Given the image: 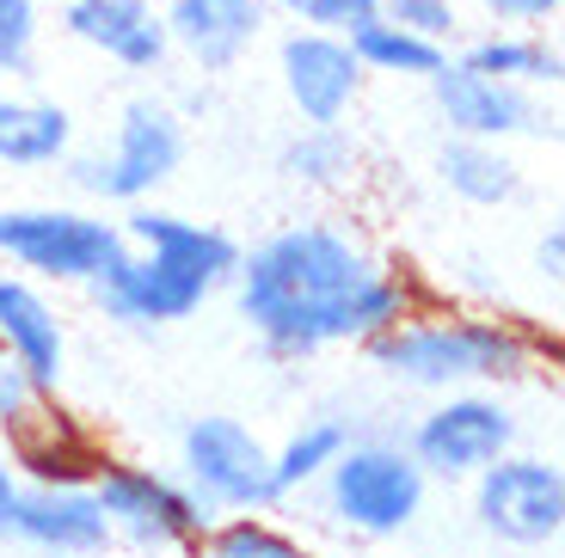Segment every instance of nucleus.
I'll return each instance as SVG.
<instances>
[{
  "label": "nucleus",
  "instance_id": "6e6552de",
  "mask_svg": "<svg viewBox=\"0 0 565 558\" xmlns=\"http://www.w3.org/2000/svg\"><path fill=\"white\" fill-rule=\"evenodd\" d=\"M523 442V418L510 411V399L498 387H461V393H437L430 411H418L406 448L424 466L430 485H467L473 473L510 454Z\"/></svg>",
  "mask_w": 565,
  "mask_h": 558
},
{
  "label": "nucleus",
  "instance_id": "aec40b11",
  "mask_svg": "<svg viewBox=\"0 0 565 558\" xmlns=\"http://www.w3.org/2000/svg\"><path fill=\"white\" fill-rule=\"evenodd\" d=\"M461 62L480 74H498V81H516L529 86V93H541V86H559L565 81V56L559 43L547 37V31H480V37L461 43Z\"/></svg>",
  "mask_w": 565,
  "mask_h": 558
},
{
  "label": "nucleus",
  "instance_id": "39448f33",
  "mask_svg": "<svg viewBox=\"0 0 565 558\" xmlns=\"http://www.w3.org/2000/svg\"><path fill=\"white\" fill-rule=\"evenodd\" d=\"M424 497H430V479L394 436H351V448L320 479L332 528L356 534V540H399L424 516Z\"/></svg>",
  "mask_w": 565,
  "mask_h": 558
},
{
  "label": "nucleus",
  "instance_id": "393cba45",
  "mask_svg": "<svg viewBox=\"0 0 565 558\" xmlns=\"http://www.w3.org/2000/svg\"><path fill=\"white\" fill-rule=\"evenodd\" d=\"M203 558H313L308 540L277 528L270 516H215L198 540Z\"/></svg>",
  "mask_w": 565,
  "mask_h": 558
},
{
  "label": "nucleus",
  "instance_id": "4be33fe9",
  "mask_svg": "<svg viewBox=\"0 0 565 558\" xmlns=\"http://www.w3.org/2000/svg\"><path fill=\"white\" fill-rule=\"evenodd\" d=\"M351 436L356 430L344 418H301L296 430L270 448V485H277V497H301V491L320 485L326 466L351 448Z\"/></svg>",
  "mask_w": 565,
  "mask_h": 558
},
{
  "label": "nucleus",
  "instance_id": "2eb2a0df",
  "mask_svg": "<svg viewBox=\"0 0 565 558\" xmlns=\"http://www.w3.org/2000/svg\"><path fill=\"white\" fill-rule=\"evenodd\" d=\"M0 356H13L43 399L68 375V332H62L56 301L19 270H0Z\"/></svg>",
  "mask_w": 565,
  "mask_h": 558
},
{
  "label": "nucleus",
  "instance_id": "dca6fc26",
  "mask_svg": "<svg viewBox=\"0 0 565 558\" xmlns=\"http://www.w3.org/2000/svg\"><path fill=\"white\" fill-rule=\"evenodd\" d=\"M7 534L25 540L31 552H50V558H93L111 546L99 497L93 491H74V485H19Z\"/></svg>",
  "mask_w": 565,
  "mask_h": 558
},
{
  "label": "nucleus",
  "instance_id": "f03ea898",
  "mask_svg": "<svg viewBox=\"0 0 565 558\" xmlns=\"http://www.w3.org/2000/svg\"><path fill=\"white\" fill-rule=\"evenodd\" d=\"M117 227H124L129 246L105 265V277L86 282V294L99 301L105 320L136 325V332H160V325L191 320L215 289L234 282L241 239L227 227L160 210L154 196L129 203Z\"/></svg>",
  "mask_w": 565,
  "mask_h": 558
},
{
  "label": "nucleus",
  "instance_id": "a878e982",
  "mask_svg": "<svg viewBox=\"0 0 565 558\" xmlns=\"http://www.w3.org/2000/svg\"><path fill=\"white\" fill-rule=\"evenodd\" d=\"M382 13L394 19V25L418 31V37L443 43V50L461 43V0H382Z\"/></svg>",
  "mask_w": 565,
  "mask_h": 558
},
{
  "label": "nucleus",
  "instance_id": "412c9836",
  "mask_svg": "<svg viewBox=\"0 0 565 558\" xmlns=\"http://www.w3.org/2000/svg\"><path fill=\"white\" fill-rule=\"evenodd\" d=\"M424 308V282L412 277L406 265H382L375 277H363L351 289V301L339 308V344H356L363 350L369 337H382V332H394L406 313H418Z\"/></svg>",
  "mask_w": 565,
  "mask_h": 558
},
{
  "label": "nucleus",
  "instance_id": "ddd939ff",
  "mask_svg": "<svg viewBox=\"0 0 565 558\" xmlns=\"http://www.w3.org/2000/svg\"><path fill=\"white\" fill-rule=\"evenodd\" d=\"M167 43L198 74H234L265 37V0H167Z\"/></svg>",
  "mask_w": 565,
  "mask_h": 558
},
{
  "label": "nucleus",
  "instance_id": "a211bd4d",
  "mask_svg": "<svg viewBox=\"0 0 565 558\" xmlns=\"http://www.w3.org/2000/svg\"><path fill=\"white\" fill-rule=\"evenodd\" d=\"M74 154V117L50 98L0 93V167L13 172H56Z\"/></svg>",
  "mask_w": 565,
  "mask_h": 558
},
{
  "label": "nucleus",
  "instance_id": "b1692460",
  "mask_svg": "<svg viewBox=\"0 0 565 558\" xmlns=\"http://www.w3.org/2000/svg\"><path fill=\"white\" fill-rule=\"evenodd\" d=\"M351 50H356V62H363V74H387V81H430V74L455 56V50H443V43L394 25L387 13H375L369 25H356Z\"/></svg>",
  "mask_w": 565,
  "mask_h": 558
},
{
  "label": "nucleus",
  "instance_id": "20e7f679",
  "mask_svg": "<svg viewBox=\"0 0 565 558\" xmlns=\"http://www.w3.org/2000/svg\"><path fill=\"white\" fill-rule=\"evenodd\" d=\"M184 154H191V117L172 98L141 93L117 111L111 148H99V154H68L62 167H68V184L81 196L129 210V203H148L160 184L179 179Z\"/></svg>",
  "mask_w": 565,
  "mask_h": 558
},
{
  "label": "nucleus",
  "instance_id": "0eeeda50",
  "mask_svg": "<svg viewBox=\"0 0 565 558\" xmlns=\"http://www.w3.org/2000/svg\"><path fill=\"white\" fill-rule=\"evenodd\" d=\"M179 466H184L179 473L184 491L210 516H270L282 503L277 485H270V442L227 411H203V418L184 423Z\"/></svg>",
  "mask_w": 565,
  "mask_h": 558
},
{
  "label": "nucleus",
  "instance_id": "f8f14e48",
  "mask_svg": "<svg viewBox=\"0 0 565 558\" xmlns=\"http://www.w3.org/2000/svg\"><path fill=\"white\" fill-rule=\"evenodd\" d=\"M277 86L301 124H344L356 111V98H363L369 74L356 62L351 37L296 25L277 43Z\"/></svg>",
  "mask_w": 565,
  "mask_h": 558
},
{
  "label": "nucleus",
  "instance_id": "5701e85b",
  "mask_svg": "<svg viewBox=\"0 0 565 558\" xmlns=\"http://www.w3.org/2000/svg\"><path fill=\"white\" fill-rule=\"evenodd\" d=\"M277 172L301 191H344L356 172V141L344 124H301L277 148Z\"/></svg>",
  "mask_w": 565,
  "mask_h": 558
},
{
  "label": "nucleus",
  "instance_id": "423d86ee",
  "mask_svg": "<svg viewBox=\"0 0 565 558\" xmlns=\"http://www.w3.org/2000/svg\"><path fill=\"white\" fill-rule=\"evenodd\" d=\"M124 227L99 210H74V203H25V210H0V258L31 282H74L86 289L105 277L117 251H124Z\"/></svg>",
  "mask_w": 565,
  "mask_h": 558
},
{
  "label": "nucleus",
  "instance_id": "7ed1b4c3",
  "mask_svg": "<svg viewBox=\"0 0 565 558\" xmlns=\"http://www.w3.org/2000/svg\"><path fill=\"white\" fill-rule=\"evenodd\" d=\"M369 368L412 393H461V387H516L553 356V337L529 332L504 313H467V308H430L394 325V332L363 344Z\"/></svg>",
  "mask_w": 565,
  "mask_h": 558
},
{
  "label": "nucleus",
  "instance_id": "4468645a",
  "mask_svg": "<svg viewBox=\"0 0 565 558\" xmlns=\"http://www.w3.org/2000/svg\"><path fill=\"white\" fill-rule=\"evenodd\" d=\"M62 31L86 50H99L124 74H160L172 56L167 19L154 0H68L62 7Z\"/></svg>",
  "mask_w": 565,
  "mask_h": 558
},
{
  "label": "nucleus",
  "instance_id": "6ab92c4d",
  "mask_svg": "<svg viewBox=\"0 0 565 558\" xmlns=\"http://www.w3.org/2000/svg\"><path fill=\"white\" fill-rule=\"evenodd\" d=\"M437 179L467 210H504L523 196V167L504 154V141H473V136H443L437 148Z\"/></svg>",
  "mask_w": 565,
  "mask_h": 558
},
{
  "label": "nucleus",
  "instance_id": "c85d7f7f",
  "mask_svg": "<svg viewBox=\"0 0 565 558\" xmlns=\"http://www.w3.org/2000/svg\"><path fill=\"white\" fill-rule=\"evenodd\" d=\"M43 411V393L31 387V375L13 363V356H0V430L13 436L19 423H31Z\"/></svg>",
  "mask_w": 565,
  "mask_h": 558
},
{
  "label": "nucleus",
  "instance_id": "f257e3e1",
  "mask_svg": "<svg viewBox=\"0 0 565 558\" xmlns=\"http://www.w3.org/2000/svg\"><path fill=\"white\" fill-rule=\"evenodd\" d=\"M382 270V251L356 222L313 215L265 234L234 265V308L270 363H313L339 344V308L363 277Z\"/></svg>",
  "mask_w": 565,
  "mask_h": 558
},
{
  "label": "nucleus",
  "instance_id": "c756f323",
  "mask_svg": "<svg viewBox=\"0 0 565 558\" xmlns=\"http://www.w3.org/2000/svg\"><path fill=\"white\" fill-rule=\"evenodd\" d=\"M559 7L565 0H473V13L498 31H541L559 19Z\"/></svg>",
  "mask_w": 565,
  "mask_h": 558
},
{
  "label": "nucleus",
  "instance_id": "9d476101",
  "mask_svg": "<svg viewBox=\"0 0 565 558\" xmlns=\"http://www.w3.org/2000/svg\"><path fill=\"white\" fill-rule=\"evenodd\" d=\"M473 485V522L480 534H492L498 546H516V552H541V546H559L565 534V473L553 454H523L510 448L498 454L486 473L467 479Z\"/></svg>",
  "mask_w": 565,
  "mask_h": 558
},
{
  "label": "nucleus",
  "instance_id": "9b49d317",
  "mask_svg": "<svg viewBox=\"0 0 565 558\" xmlns=\"http://www.w3.org/2000/svg\"><path fill=\"white\" fill-rule=\"evenodd\" d=\"M430 105H437L443 136H473V141H516V136H553V117L529 86L498 81V74L467 68L461 56H449L430 74Z\"/></svg>",
  "mask_w": 565,
  "mask_h": 558
},
{
  "label": "nucleus",
  "instance_id": "cd10ccee",
  "mask_svg": "<svg viewBox=\"0 0 565 558\" xmlns=\"http://www.w3.org/2000/svg\"><path fill=\"white\" fill-rule=\"evenodd\" d=\"M277 7L296 19V25L339 31V37H351L356 25H369V19L382 13V0H277Z\"/></svg>",
  "mask_w": 565,
  "mask_h": 558
},
{
  "label": "nucleus",
  "instance_id": "2f4dec72",
  "mask_svg": "<svg viewBox=\"0 0 565 558\" xmlns=\"http://www.w3.org/2000/svg\"><path fill=\"white\" fill-rule=\"evenodd\" d=\"M13 503H19V473H13V461L0 454V534H7V522H13Z\"/></svg>",
  "mask_w": 565,
  "mask_h": 558
},
{
  "label": "nucleus",
  "instance_id": "f3484780",
  "mask_svg": "<svg viewBox=\"0 0 565 558\" xmlns=\"http://www.w3.org/2000/svg\"><path fill=\"white\" fill-rule=\"evenodd\" d=\"M13 473L19 485H74V491H93L99 466L111 461V448L99 442L93 430H81L74 418L62 411H38L31 423L13 430Z\"/></svg>",
  "mask_w": 565,
  "mask_h": 558
},
{
  "label": "nucleus",
  "instance_id": "1a4fd4ad",
  "mask_svg": "<svg viewBox=\"0 0 565 558\" xmlns=\"http://www.w3.org/2000/svg\"><path fill=\"white\" fill-rule=\"evenodd\" d=\"M93 497H99V509H105L111 540H129V546H141V552H179V546L198 552L203 528L215 522L210 509L184 491V479L160 473V466H141V461H117V454L99 466Z\"/></svg>",
  "mask_w": 565,
  "mask_h": 558
},
{
  "label": "nucleus",
  "instance_id": "7c9ffc66",
  "mask_svg": "<svg viewBox=\"0 0 565 558\" xmlns=\"http://www.w3.org/2000/svg\"><path fill=\"white\" fill-rule=\"evenodd\" d=\"M535 277L541 282H559L565 277V227L547 222V234L535 239Z\"/></svg>",
  "mask_w": 565,
  "mask_h": 558
},
{
  "label": "nucleus",
  "instance_id": "bb28decb",
  "mask_svg": "<svg viewBox=\"0 0 565 558\" xmlns=\"http://www.w3.org/2000/svg\"><path fill=\"white\" fill-rule=\"evenodd\" d=\"M38 68V7L31 0H0V74Z\"/></svg>",
  "mask_w": 565,
  "mask_h": 558
}]
</instances>
